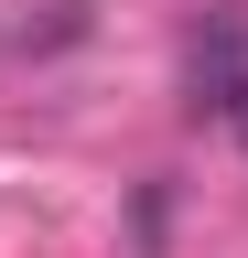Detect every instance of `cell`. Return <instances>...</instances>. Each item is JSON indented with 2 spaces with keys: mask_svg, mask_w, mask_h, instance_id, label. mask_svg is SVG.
I'll list each match as a JSON object with an SVG mask.
<instances>
[{
  "mask_svg": "<svg viewBox=\"0 0 248 258\" xmlns=\"http://www.w3.org/2000/svg\"><path fill=\"white\" fill-rule=\"evenodd\" d=\"M183 86H194V108L237 118V97H248V32H237V22H216L205 43H194V76H183Z\"/></svg>",
  "mask_w": 248,
  "mask_h": 258,
  "instance_id": "obj_1",
  "label": "cell"
},
{
  "mask_svg": "<svg viewBox=\"0 0 248 258\" xmlns=\"http://www.w3.org/2000/svg\"><path fill=\"white\" fill-rule=\"evenodd\" d=\"M237 140H248V97H237Z\"/></svg>",
  "mask_w": 248,
  "mask_h": 258,
  "instance_id": "obj_2",
  "label": "cell"
}]
</instances>
